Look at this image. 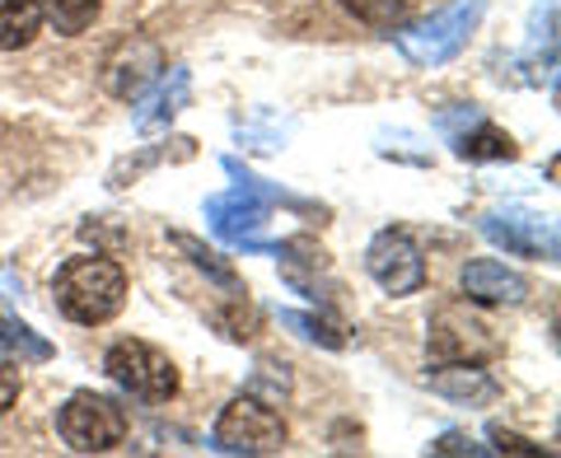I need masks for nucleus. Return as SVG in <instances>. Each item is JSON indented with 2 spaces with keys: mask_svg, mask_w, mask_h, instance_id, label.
Returning <instances> with one entry per match:
<instances>
[{
  "mask_svg": "<svg viewBox=\"0 0 561 458\" xmlns=\"http://www.w3.org/2000/svg\"><path fill=\"white\" fill-rule=\"evenodd\" d=\"M463 295L472 305H524L529 299V280L496 257H472L463 267Z\"/></svg>",
  "mask_w": 561,
  "mask_h": 458,
  "instance_id": "11",
  "label": "nucleus"
},
{
  "mask_svg": "<svg viewBox=\"0 0 561 458\" xmlns=\"http://www.w3.org/2000/svg\"><path fill=\"white\" fill-rule=\"evenodd\" d=\"M51 290H57V309L70 323L99 328L117 319L127 305V272L113 257H70L51 280Z\"/></svg>",
  "mask_w": 561,
  "mask_h": 458,
  "instance_id": "1",
  "label": "nucleus"
},
{
  "mask_svg": "<svg viewBox=\"0 0 561 458\" xmlns=\"http://www.w3.org/2000/svg\"><path fill=\"white\" fill-rule=\"evenodd\" d=\"M43 0H0V51H20L38 38Z\"/></svg>",
  "mask_w": 561,
  "mask_h": 458,
  "instance_id": "13",
  "label": "nucleus"
},
{
  "mask_svg": "<svg viewBox=\"0 0 561 458\" xmlns=\"http://www.w3.org/2000/svg\"><path fill=\"white\" fill-rule=\"evenodd\" d=\"M61 439L76 454H108L127 439V412L103 393H76L57 416Z\"/></svg>",
  "mask_w": 561,
  "mask_h": 458,
  "instance_id": "6",
  "label": "nucleus"
},
{
  "mask_svg": "<svg viewBox=\"0 0 561 458\" xmlns=\"http://www.w3.org/2000/svg\"><path fill=\"white\" fill-rule=\"evenodd\" d=\"M187 90H192L187 70H183V66H173V70H169V80L160 84V94L150 99V108H140V113H136V127H140V131H160V127H169V122L183 113Z\"/></svg>",
  "mask_w": 561,
  "mask_h": 458,
  "instance_id": "14",
  "label": "nucleus"
},
{
  "mask_svg": "<svg viewBox=\"0 0 561 458\" xmlns=\"http://www.w3.org/2000/svg\"><path fill=\"white\" fill-rule=\"evenodd\" d=\"M454 150H459V160H472V164H486V160H515V140L496 131L491 122H472V131L454 136Z\"/></svg>",
  "mask_w": 561,
  "mask_h": 458,
  "instance_id": "15",
  "label": "nucleus"
},
{
  "mask_svg": "<svg viewBox=\"0 0 561 458\" xmlns=\"http://www.w3.org/2000/svg\"><path fill=\"white\" fill-rule=\"evenodd\" d=\"M431 356L440 365H491L501 356V342L482 319H472L463 305H445L431 319Z\"/></svg>",
  "mask_w": 561,
  "mask_h": 458,
  "instance_id": "7",
  "label": "nucleus"
},
{
  "mask_svg": "<svg viewBox=\"0 0 561 458\" xmlns=\"http://www.w3.org/2000/svg\"><path fill=\"white\" fill-rule=\"evenodd\" d=\"M164 70V51L154 47L150 38H122L113 43V51L103 57V84H108V94L122 99V103H136L146 99V90L154 80H160Z\"/></svg>",
  "mask_w": 561,
  "mask_h": 458,
  "instance_id": "10",
  "label": "nucleus"
},
{
  "mask_svg": "<svg viewBox=\"0 0 561 458\" xmlns=\"http://www.w3.org/2000/svg\"><path fill=\"white\" fill-rule=\"evenodd\" d=\"M342 10L370 28H402L412 14V0H342Z\"/></svg>",
  "mask_w": 561,
  "mask_h": 458,
  "instance_id": "16",
  "label": "nucleus"
},
{
  "mask_svg": "<svg viewBox=\"0 0 561 458\" xmlns=\"http://www.w3.org/2000/svg\"><path fill=\"white\" fill-rule=\"evenodd\" d=\"M173 243H179V249L192 257V262H197V267L210 276V280H216V286H225V290H243L239 286V276H234V267H230V262H220L216 253H210L206 249V243L202 239H192V234H173Z\"/></svg>",
  "mask_w": 561,
  "mask_h": 458,
  "instance_id": "20",
  "label": "nucleus"
},
{
  "mask_svg": "<svg viewBox=\"0 0 561 458\" xmlns=\"http://www.w3.org/2000/svg\"><path fill=\"white\" fill-rule=\"evenodd\" d=\"M0 351H14L20 360H51V342H43L28 323L5 319V313H0Z\"/></svg>",
  "mask_w": 561,
  "mask_h": 458,
  "instance_id": "17",
  "label": "nucleus"
},
{
  "mask_svg": "<svg viewBox=\"0 0 561 458\" xmlns=\"http://www.w3.org/2000/svg\"><path fill=\"white\" fill-rule=\"evenodd\" d=\"M210 449L216 454H280L286 449V421H280V412H272V402L243 393L220 412Z\"/></svg>",
  "mask_w": 561,
  "mask_h": 458,
  "instance_id": "4",
  "label": "nucleus"
},
{
  "mask_svg": "<svg viewBox=\"0 0 561 458\" xmlns=\"http://www.w3.org/2000/svg\"><path fill=\"white\" fill-rule=\"evenodd\" d=\"M431 454H486V449H482V445H472V439H468L463 431H449V435L435 439Z\"/></svg>",
  "mask_w": 561,
  "mask_h": 458,
  "instance_id": "24",
  "label": "nucleus"
},
{
  "mask_svg": "<svg viewBox=\"0 0 561 458\" xmlns=\"http://www.w3.org/2000/svg\"><path fill=\"white\" fill-rule=\"evenodd\" d=\"M243 295H249V290H230V305L210 313V319H216V328H220L230 342H253V332H257V319H253V309H249V299H243Z\"/></svg>",
  "mask_w": 561,
  "mask_h": 458,
  "instance_id": "19",
  "label": "nucleus"
},
{
  "mask_svg": "<svg viewBox=\"0 0 561 458\" xmlns=\"http://www.w3.org/2000/svg\"><path fill=\"white\" fill-rule=\"evenodd\" d=\"M482 10H486V0H454V5H445L440 14H431L426 24H416L408 33H393V38H398V47H402V57L408 61L445 66L468 47L472 28H478V20H482Z\"/></svg>",
  "mask_w": 561,
  "mask_h": 458,
  "instance_id": "3",
  "label": "nucleus"
},
{
  "mask_svg": "<svg viewBox=\"0 0 561 458\" xmlns=\"http://www.w3.org/2000/svg\"><path fill=\"white\" fill-rule=\"evenodd\" d=\"M24 389V379H20V365H10V360H0V416H5L14 408V398H20Z\"/></svg>",
  "mask_w": 561,
  "mask_h": 458,
  "instance_id": "23",
  "label": "nucleus"
},
{
  "mask_svg": "<svg viewBox=\"0 0 561 458\" xmlns=\"http://www.w3.org/2000/svg\"><path fill=\"white\" fill-rule=\"evenodd\" d=\"M365 267H370V276L389 295H416L426 286V257H421L408 229H383V234H375L370 253H365Z\"/></svg>",
  "mask_w": 561,
  "mask_h": 458,
  "instance_id": "9",
  "label": "nucleus"
},
{
  "mask_svg": "<svg viewBox=\"0 0 561 458\" xmlns=\"http://www.w3.org/2000/svg\"><path fill=\"white\" fill-rule=\"evenodd\" d=\"M103 369H108V379L117 389H127L140 402H169L179 393V369H173V360L164 351H154L150 342H136V337L117 342L108 351V360H103Z\"/></svg>",
  "mask_w": 561,
  "mask_h": 458,
  "instance_id": "5",
  "label": "nucleus"
},
{
  "mask_svg": "<svg viewBox=\"0 0 561 458\" xmlns=\"http://www.w3.org/2000/svg\"><path fill=\"white\" fill-rule=\"evenodd\" d=\"M225 169H230L239 183L206 202V220H210V229H216V239L234 243V249H249V253H272V243H262L257 229L267 225L276 202H290V197L280 187L253 179L249 169H239V160H225Z\"/></svg>",
  "mask_w": 561,
  "mask_h": 458,
  "instance_id": "2",
  "label": "nucleus"
},
{
  "mask_svg": "<svg viewBox=\"0 0 561 458\" xmlns=\"http://www.w3.org/2000/svg\"><path fill=\"white\" fill-rule=\"evenodd\" d=\"M491 449H496V454H529V458H538V454H542L538 445H529L524 435L505 431V426H491Z\"/></svg>",
  "mask_w": 561,
  "mask_h": 458,
  "instance_id": "22",
  "label": "nucleus"
},
{
  "mask_svg": "<svg viewBox=\"0 0 561 458\" xmlns=\"http://www.w3.org/2000/svg\"><path fill=\"white\" fill-rule=\"evenodd\" d=\"M482 234L511 257L557 262V225L548 216H538V210H524V206L491 210V216H482Z\"/></svg>",
  "mask_w": 561,
  "mask_h": 458,
  "instance_id": "8",
  "label": "nucleus"
},
{
  "mask_svg": "<svg viewBox=\"0 0 561 458\" xmlns=\"http://www.w3.org/2000/svg\"><path fill=\"white\" fill-rule=\"evenodd\" d=\"M280 323L295 328L305 342H319V346H328V351H342V346H346L342 328H332L328 319H313V313H300V309H280Z\"/></svg>",
  "mask_w": 561,
  "mask_h": 458,
  "instance_id": "21",
  "label": "nucleus"
},
{
  "mask_svg": "<svg viewBox=\"0 0 561 458\" xmlns=\"http://www.w3.org/2000/svg\"><path fill=\"white\" fill-rule=\"evenodd\" d=\"M103 0H43V20L57 24V33H84L94 24Z\"/></svg>",
  "mask_w": 561,
  "mask_h": 458,
  "instance_id": "18",
  "label": "nucleus"
},
{
  "mask_svg": "<svg viewBox=\"0 0 561 458\" xmlns=\"http://www.w3.org/2000/svg\"><path fill=\"white\" fill-rule=\"evenodd\" d=\"M426 383L440 398L463 402V408H482V402L501 398V383L491 379L482 365H440V369H431V375H426Z\"/></svg>",
  "mask_w": 561,
  "mask_h": 458,
  "instance_id": "12",
  "label": "nucleus"
}]
</instances>
